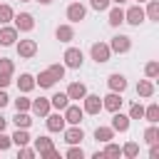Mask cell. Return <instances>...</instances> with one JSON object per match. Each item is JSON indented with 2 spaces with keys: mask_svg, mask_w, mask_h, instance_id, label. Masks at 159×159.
Listing matches in <instances>:
<instances>
[{
  "mask_svg": "<svg viewBox=\"0 0 159 159\" xmlns=\"http://www.w3.org/2000/svg\"><path fill=\"white\" fill-rule=\"evenodd\" d=\"M20 2H32V0H20Z\"/></svg>",
  "mask_w": 159,
  "mask_h": 159,
  "instance_id": "obj_51",
  "label": "cell"
},
{
  "mask_svg": "<svg viewBox=\"0 0 159 159\" xmlns=\"http://www.w3.org/2000/svg\"><path fill=\"white\" fill-rule=\"evenodd\" d=\"M45 124H47L50 132H62L67 122H65V117H62L60 112H55V114H47V117H45Z\"/></svg>",
  "mask_w": 159,
  "mask_h": 159,
  "instance_id": "obj_15",
  "label": "cell"
},
{
  "mask_svg": "<svg viewBox=\"0 0 159 159\" xmlns=\"http://www.w3.org/2000/svg\"><path fill=\"white\" fill-rule=\"evenodd\" d=\"M107 84H109L112 92H124V89H127V77L119 75V72H112V75L107 77Z\"/></svg>",
  "mask_w": 159,
  "mask_h": 159,
  "instance_id": "obj_14",
  "label": "cell"
},
{
  "mask_svg": "<svg viewBox=\"0 0 159 159\" xmlns=\"http://www.w3.org/2000/svg\"><path fill=\"white\" fill-rule=\"evenodd\" d=\"M107 22H109L112 27H119V25L124 22V10H122L119 5H117V7H112V10H109V20H107Z\"/></svg>",
  "mask_w": 159,
  "mask_h": 159,
  "instance_id": "obj_24",
  "label": "cell"
},
{
  "mask_svg": "<svg viewBox=\"0 0 159 159\" xmlns=\"http://www.w3.org/2000/svg\"><path fill=\"white\" fill-rule=\"evenodd\" d=\"M12 15H15V12H12L10 5H0V25H7V22L12 20Z\"/></svg>",
  "mask_w": 159,
  "mask_h": 159,
  "instance_id": "obj_34",
  "label": "cell"
},
{
  "mask_svg": "<svg viewBox=\"0 0 159 159\" xmlns=\"http://www.w3.org/2000/svg\"><path fill=\"white\" fill-rule=\"evenodd\" d=\"M144 119H147L149 124H157V122H159V104H157V102H152L149 107H144Z\"/></svg>",
  "mask_w": 159,
  "mask_h": 159,
  "instance_id": "obj_25",
  "label": "cell"
},
{
  "mask_svg": "<svg viewBox=\"0 0 159 159\" xmlns=\"http://www.w3.org/2000/svg\"><path fill=\"white\" fill-rule=\"evenodd\" d=\"M10 139H12V144H17V147H25V144H30V142H32V139H30V134H27V129H20V127H17V132H15Z\"/></svg>",
  "mask_w": 159,
  "mask_h": 159,
  "instance_id": "obj_26",
  "label": "cell"
},
{
  "mask_svg": "<svg viewBox=\"0 0 159 159\" xmlns=\"http://www.w3.org/2000/svg\"><path fill=\"white\" fill-rule=\"evenodd\" d=\"M104 144H107L104 152H102L104 157H119V154H122V147H117V144H112V142H104Z\"/></svg>",
  "mask_w": 159,
  "mask_h": 159,
  "instance_id": "obj_37",
  "label": "cell"
},
{
  "mask_svg": "<svg viewBox=\"0 0 159 159\" xmlns=\"http://www.w3.org/2000/svg\"><path fill=\"white\" fill-rule=\"evenodd\" d=\"M7 102H10V97L5 94V89H0V109H2V107H5Z\"/></svg>",
  "mask_w": 159,
  "mask_h": 159,
  "instance_id": "obj_45",
  "label": "cell"
},
{
  "mask_svg": "<svg viewBox=\"0 0 159 159\" xmlns=\"http://www.w3.org/2000/svg\"><path fill=\"white\" fill-rule=\"evenodd\" d=\"M10 144H12V139H10L7 134H2V132H0V152H5V149H10Z\"/></svg>",
  "mask_w": 159,
  "mask_h": 159,
  "instance_id": "obj_42",
  "label": "cell"
},
{
  "mask_svg": "<svg viewBox=\"0 0 159 159\" xmlns=\"http://www.w3.org/2000/svg\"><path fill=\"white\" fill-rule=\"evenodd\" d=\"M112 2H117V5H122V2H127V0H112Z\"/></svg>",
  "mask_w": 159,
  "mask_h": 159,
  "instance_id": "obj_49",
  "label": "cell"
},
{
  "mask_svg": "<svg viewBox=\"0 0 159 159\" xmlns=\"http://www.w3.org/2000/svg\"><path fill=\"white\" fill-rule=\"evenodd\" d=\"M144 142H147V144H157V142H159V129H157L154 124L144 129Z\"/></svg>",
  "mask_w": 159,
  "mask_h": 159,
  "instance_id": "obj_30",
  "label": "cell"
},
{
  "mask_svg": "<svg viewBox=\"0 0 159 159\" xmlns=\"http://www.w3.org/2000/svg\"><path fill=\"white\" fill-rule=\"evenodd\" d=\"M62 60H65V67H70V70H80L82 62H84V52H82L80 47H67L65 55H62Z\"/></svg>",
  "mask_w": 159,
  "mask_h": 159,
  "instance_id": "obj_1",
  "label": "cell"
},
{
  "mask_svg": "<svg viewBox=\"0 0 159 159\" xmlns=\"http://www.w3.org/2000/svg\"><path fill=\"white\" fill-rule=\"evenodd\" d=\"M30 109H32L37 117H47V114H50V109H52L50 97H37V99H32V102H30Z\"/></svg>",
  "mask_w": 159,
  "mask_h": 159,
  "instance_id": "obj_10",
  "label": "cell"
},
{
  "mask_svg": "<svg viewBox=\"0 0 159 159\" xmlns=\"http://www.w3.org/2000/svg\"><path fill=\"white\" fill-rule=\"evenodd\" d=\"M67 159H82L84 157V152H82V147L80 144H70V149H67V154H65Z\"/></svg>",
  "mask_w": 159,
  "mask_h": 159,
  "instance_id": "obj_36",
  "label": "cell"
},
{
  "mask_svg": "<svg viewBox=\"0 0 159 159\" xmlns=\"http://www.w3.org/2000/svg\"><path fill=\"white\" fill-rule=\"evenodd\" d=\"M5 127H7V119L0 114V132H5Z\"/></svg>",
  "mask_w": 159,
  "mask_h": 159,
  "instance_id": "obj_47",
  "label": "cell"
},
{
  "mask_svg": "<svg viewBox=\"0 0 159 159\" xmlns=\"http://www.w3.org/2000/svg\"><path fill=\"white\" fill-rule=\"evenodd\" d=\"M129 119H144V107L139 104V102H134L132 107H129V114H127Z\"/></svg>",
  "mask_w": 159,
  "mask_h": 159,
  "instance_id": "obj_33",
  "label": "cell"
},
{
  "mask_svg": "<svg viewBox=\"0 0 159 159\" xmlns=\"http://www.w3.org/2000/svg\"><path fill=\"white\" fill-rule=\"evenodd\" d=\"M32 87H35V77L27 75V72H22L20 80H17V89H20L22 94H27V92H32Z\"/></svg>",
  "mask_w": 159,
  "mask_h": 159,
  "instance_id": "obj_19",
  "label": "cell"
},
{
  "mask_svg": "<svg viewBox=\"0 0 159 159\" xmlns=\"http://www.w3.org/2000/svg\"><path fill=\"white\" fill-rule=\"evenodd\" d=\"M15 40H17V27L2 25L0 27V45L2 47H10V45H15Z\"/></svg>",
  "mask_w": 159,
  "mask_h": 159,
  "instance_id": "obj_13",
  "label": "cell"
},
{
  "mask_svg": "<svg viewBox=\"0 0 159 159\" xmlns=\"http://www.w3.org/2000/svg\"><path fill=\"white\" fill-rule=\"evenodd\" d=\"M62 132H65V142L67 144H80L84 139V132H82L80 124H70V129H62Z\"/></svg>",
  "mask_w": 159,
  "mask_h": 159,
  "instance_id": "obj_12",
  "label": "cell"
},
{
  "mask_svg": "<svg viewBox=\"0 0 159 159\" xmlns=\"http://www.w3.org/2000/svg\"><path fill=\"white\" fill-rule=\"evenodd\" d=\"M122 154H124V157H129V159L139 157V144H137V142H127V144L122 147Z\"/></svg>",
  "mask_w": 159,
  "mask_h": 159,
  "instance_id": "obj_31",
  "label": "cell"
},
{
  "mask_svg": "<svg viewBox=\"0 0 159 159\" xmlns=\"http://www.w3.org/2000/svg\"><path fill=\"white\" fill-rule=\"evenodd\" d=\"M62 112H65L62 117H65V122H67V124H80V122H82V117H84V109H82V107H77V104H67Z\"/></svg>",
  "mask_w": 159,
  "mask_h": 159,
  "instance_id": "obj_7",
  "label": "cell"
},
{
  "mask_svg": "<svg viewBox=\"0 0 159 159\" xmlns=\"http://www.w3.org/2000/svg\"><path fill=\"white\" fill-rule=\"evenodd\" d=\"M12 122H15V127H20V129H27V127L32 124V117H30L27 112H17Z\"/></svg>",
  "mask_w": 159,
  "mask_h": 159,
  "instance_id": "obj_29",
  "label": "cell"
},
{
  "mask_svg": "<svg viewBox=\"0 0 159 159\" xmlns=\"http://www.w3.org/2000/svg\"><path fill=\"white\" fill-rule=\"evenodd\" d=\"M30 102H32V99H27V97H17V99H15V109H17V112H27V109H30Z\"/></svg>",
  "mask_w": 159,
  "mask_h": 159,
  "instance_id": "obj_38",
  "label": "cell"
},
{
  "mask_svg": "<svg viewBox=\"0 0 159 159\" xmlns=\"http://www.w3.org/2000/svg\"><path fill=\"white\" fill-rule=\"evenodd\" d=\"M84 15H87V7L82 2H70L67 5V20L70 22H82Z\"/></svg>",
  "mask_w": 159,
  "mask_h": 159,
  "instance_id": "obj_8",
  "label": "cell"
},
{
  "mask_svg": "<svg viewBox=\"0 0 159 159\" xmlns=\"http://www.w3.org/2000/svg\"><path fill=\"white\" fill-rule=\"evenodd\" d=\"M40 157H45V159H60V152L52 147V149H47V152H45V154H40Z\"/></svg>",
  "mask_w": 159,
  "mask_h": 159,
  "instance_id": "obj_44",
  "label": "cell"
},
{
  "mask_svg": "<svg viewBox=\"0 0 159 159\" xmlns=\"http://www.w3.org/2000/svg\"><path fill=\"white\" fill-rule=\"evenodd\" d=\"M50 104H52L57 112H62V109L70 104V97H67V92H55V94L50 97Z\"/></svg>",
  "mask_w": 159,
  "mask_h": 159,
  "instance_id": "obj_20",
  "label": "cell"
},
{
  "mask_svg": "<svg viewBox=\"0 0 159 159\" xmlns=\"http://www.w3.org/2000/svg\"><path fill=\"white\" fill-rule=\"evenodd\" d=\"M32 142H35V152H37V154H45L47 149H52V147H55L50 137H37V139H32Z\"/></svg>",
  "mask_w": 159,
  "mask_h": 159,
  "instance_id": "obj_27",
  "label": "cell"
},
{
  "mask_svg": "<svg viewBox=\"0 0 159 159\" xmlns=\"http://www.w3.org/2000/svg\"><path fill=\"white\" fill-rule=\"evenodd\" d=\"M35 154H37V152H35V149H30L27 144H25V147H20V152H17V157H20V159H32Z\"/></svg>",
  "mask_w": 159,
  "mask_h": 159,
  "instance_id": "obj_41",
  "label": "cell"
},
{
  "mask_svg": "<svg viewBox=\"0 0 159 159\" xmlns=\"http://www.w3.org/2000/svg\"><path fill=\"white\" fill-rule=\"evenodd\" d=\"M89 55H92V60H94L97 65H104V62H109L112 50H109V45H107V42H94V45L89 47Z\"/></svg>",
  "mask_w": 159,
  "mask_h": 159,
  "instance_id": "obj_2",
  "label": "cell"
},
{
  "mask_svg": "<svg viewBox=\"0 0 159 159\" xmlns=\"http://www.w3.org/2000/svg\"><path fill=\"white\" fill-rule=\"evenodd\" d=\"M112 129H114V132H127V129H129V117L122 114L119 109L112 112Z\"/></svg>",
  "mask_w": 159,
  "mask_h": 159,
  "instance_id": "obj_16",
  "label": "cell"
},
{
  "mask_svg": "<svg viewBox=\"0 0 159 159\" xmlns=\"http://www.w3.org/2000/svg\"><path fill=\"white\" fill-rule=\"evenodd\" d=\"M10 82H12V75H5V72H0V89H5Z\"/></svg>",
  "mask_w": 159,
  "mask_h": 159,
  "instance_id": "obj_43",
  "label": "cell"
},
{
  "mask_svg": "<svg viewBox=\"0 0 159 159\" xmlns=\"http://www.w3.org/2000/svg\"><path fill=\"white\" fill-rule=\"evenodd\" d=\"M55 82H57V80H55V77L50 75V70H45V72H40V75L35 77V84H40L42 89H50V87H52Z\"/></svg>",
  "mask_w": 159,
  "mask_h": 159,
  "instance_id": "obj_22",
  "label": "cell"
},
{
  "mask_svg": "<svg viewBox=\"0 0 159 159\" xmlns=\"http://www.w3.org/2000/svg\"><path fill=\"white\" fill-rule=\"evenodd\" d=\"M109 2H112V0H89V7L97 10V12H102V10L109 7Z\"/></svg>",
  "mask_w": 159,
  "mask_h": 159,
  "instance_id": "obj_40",
  "label": "cell"
},
{
  "mask_svg": "<svg viewBox=\"0 0 159 159\" xmlns=\"http://www.w3.org/2000/svg\"><path fill=\"white\" fill-rule=\"evenodd\" d=\"M137 94L144 97V99L154 97V82H152L149 77H147V80H139V84H137Z\"/></svg>",
  "mask_w": 159,
  "mask_h": 159,
  "instance_id": "obj_17",
  "label": "cell"
},
{
  "mask_svg": "<svg viewBox=\"0 0 159 159\" xmlns=\"http://www.w3.org/2000/svg\"><path fill=\"white\" fill-rule=\"evenodd\" d=\"M137 2H139V5H142V2H147V0H137Z\"/></svg>",
  "mask_w": 159,
  "mask_h": 159,
  "instance_id": "obj_50",
  "label": "cell"
},
{
  "mask_svg": "<svg viewBox=\"0 0 159 159\" xmlns=\"http://www.w3.org/2000/svg\"><path fill=\"white\" fill-rule=\"evenodd\" d=\"M37 2H40V5H50L52 0H37Z\"/></svg>",
  "mask_w": 159,
  "mask_h": 159,
  "instance_id": "obj_48",
  "label": "cell"
},
{
  "mask_svg": "<svg viewBox=\"0 0 159 159\" xmlns=\"http://www.w3.org/2000/svg\"><path fill=\"white\" fill-rule=\"evenodd\" d=\"M0 72H5V75H12V72H15V65H12V60H5V57H0Z\"/></svg>",
  "mask_w": 159,
  "mask_h": 159,
  "instance_id": "obj_39",
  "label": "cell"
},
{
  "mask_svg": "<svg viewBox=\"0 0 159 159\" xmlns=\"http://www.w3.org/2000/svg\"><path fill=\"white\" fill-rule=\"evenodd\" d=\"M124 22H129V25L139 27V25L144 22V10H142V5H134V7H129V10L124 12Z\"/></svg>",
  "mask_w": 159,
  "mask_h": 159,
  "instance_id": "obj_11",
  "label": "cell"
},
{
  "mask_svg": "<svg viewBox=\"0 0 159 159\" xmlns=\"http://www.w3.org/2000/svg\"><path fill=\"white\" fill-rule=\"evenodd\" d=\"M109 50L117 52V55L129 52V50H132V37H127V35H114L112 42H109Z\"/></svg>",
  "mask_w": 159,
  "mask_h": 159,
  "instance_id": "obj_4",
  "label": "cell"
},
{
  "mask_svg": "<svg viewBox=\"0 0 159 159\" xmlns=\"http://www.w3.org/2000/svg\"><path fill=\"white\" fill-rule=\"evenodd\" d=\"M84 94H87V87H84L82 82H72V84L67 87V97H70V99H82Z\"/></svg>",
  "mask_w": 159,
  "mask_h": 159,
  "instance_id": "obj_21",
  "label": "cell"
},
{
  "mask_svg": "<svg viewBox=\"0 0 159 159\" xmlns=\"http://www.w3.org/2000/svg\"><path fill=\"white\" fill-rule=\"evenodd\" d=\"M144 17H149V20H159V0H147Z\"/></svg>",
  "mask_w": 159,
  "mask_h": 159,
  "instance_id": "obj_28",
  "label": "cell"
},
{
  "mask_svg": "<svg viewBox=\"0 0 159 159\" xmlns=\"http://www.w3.org/2000/svg\"><path fill=\"white\" fill-rule=\"evenodd\" d=\"M15 47H17V55H20L22 60H30V57L37 55V42H35V40H20Z\"/></svg>",
  "mask_w": 159,
  "mask_h": 159,
  "instance_id": "obj_6",
  "label": "cell"
},
{
  "mask_svg": "<svg viewBox=\"0 0 159 159\" xmlns=\"http://www.w3.org/2000/svg\"><path fill=\"white\" fill-rule=\"evenodd\" d=\"M47 70H50V75H52L55 80H62V77H65V70H67V67H65V65H60V62H55V65H50Z\"/></svg>",
  "mask_w": 159,
  "mask_h": 159,
  "instance_id": "obj_35",
  "label": "cell"
},
{
  "mask_svg": "<svg viewBox=\"0 0 159 159\" xmlns=\"http://www.w3.org/2000/svg\"><path fill=\"white\" fill-rule=\"evenodd\" d=\"M149 157H152V159H157V157H159V147H157V144H152V149H149Z\"/></svg>",
  "mask_w": 159,
  "mask_h": 159,
  "instance_id": "obj_46",
  "label": "cell"
},
{
  "mask_svg": "<svg viewBox=\"0 0 159 159\" xmlns=\"http://www.w3.org/2000/svg\"><path fill=\"white\" fill-rule=\"evenodd\" d=\"M12 20H15V27H17V32H30V30L35 27V17H32L30 12L12 15Z\"/></svg>",
  "mask_w": 159,
  "mask_h": 159,
  "instance_id": "obj_5",
  "label": "cell"
},
{
  "mask_svg": "<svg viewBox=\"0 0 159 159\" xmlns=\"http://www.w3.org/2000/svg\"><path fill=\"white\" fill-rule=\"evenodd\" d=\"M55 37H57L60 42H72V40H75V30H72V25H60V27L55 30Z\"/></svg>",
  "mask_w": 159,
  "mask_h": 159,
  "instance_id": "obj_18",
  "label": "cell"
},
{
  "mask_svg": "<svg viewBox=\"0 0 159 159\" xmlns=\"http://www.w3.org/2000/svg\"><path fill=\"white\" fill-rule=\"evenodd\" d=\"M102 109H107V112L122 109V92H109L107 97H102Z\"/></svg>",
  "mask_w": 159,
  "mask_h": 159,
  "instance_id": "obj_9",
  "label": "cell"
},
{
  "mask_svg": "<svg viewBox=\"0 0 159 159\" xmlns=\"http://www.w3.org/2000/svg\"><path fill=\"white\" fill-rule=\"evenodd\" d=\"M94 139L102 142V144H104V142H112V139H114V129H112V127H97V129H94Z\"/></svg>",
  "mask_w": 159,
  "mask_h": 159,
  "instance_id": "obj_23",
  "label": "cell"
},
{
  "mask_svg": "<svg viewBox=\"0 0 159 159\" xmlns=\"http://www.w3.org/2000/svg\"><path fill=\"white\" fill-rule=\"evenodd\" d=\"M82 109H84V114H99V112H102V97L87 92V94L82 97Z\"/></svg>",
  "mask_w": 159,
  "mask_h": 159,
  "instance_id": "obj_3",
  "label": "cell"
},
{
  "mask_svg": "<svg viewBox=\"0 0 159 159\" xmlns=\"http://www.w3.org/2000/svg\"><path fill=\"white\" fill-rule=\"evenodd\" d=\"M144 75H147L149 80H154V77L159 75V62H157V60H152V62H147V65H144Z\"/></svg>",
  "mask_w": 159,
  "mask_h": 159,
  "instance_id": "obj_32",
  "label": "cell"
}]
</instances>
